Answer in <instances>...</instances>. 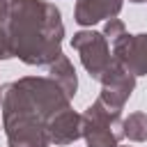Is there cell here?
Segmentation results:
<instances>
[{"label":"cell","mask_w":147,"mask_h":147,"mask_svg":"<svg viewBox=\"0 0 147 147\" xmlns=\"http://www.w3.org/2000/svg\"><path fill=\"white\" fill-rule=\"evenodd\" d=\"M71 99L48 76H23L0 85V115L7 147H51L48 119Z\"/></svg>","instance_id":"cell-1"},{"label":"cell","mask_w":147,"mask_h":147,"mask_svg":"<svg viewBox=\"0 0 147 147\" xmlns=\"http://www.w3.org/2000/svg\"><path fill=\"white\" fill-rule=\"evenodd\" d=\"M7 32L14 57L30 67H48L62 55L64 23L53 2L9 0Z\"/></svg>","instance_id":"cell-2"},{"label":"cell","mask_w":147,"mask_h":147,"mask_svg":"<svg viewBox=\"0 0 147 147\" xmlns=\"http://www.w3.org/2000/svg\"><path fill=\"white\" fill-rule=\"evenodd\" d=\"M80 138L87 147H119L122 115L110 113L101 101H92L80 113Z\"/></svg>","instance_id":"cell-3"},{"label":"cell","mask_w":147,"mask_h":147,"mask_svg":"<svg viewBox=\"0 0 147 147\" xmlns=\"http://www.w3.org/2000/svg\"><path fill=\"white\" fill-rule=\"evenodd\" d=\"M71 48L78 51L80 55V64L85 67V71L90 74V78L99 80L101 74L110 67L113 62V53H110V44L108 39L96 32V30H78L71 37Z\"/></svg>","instance_id":"cell-4"},{"label":"cell","mask_w":147,"mask_h":147,"mask_svg":"<svg viewBox=\"0 0 147 147\" xmlns=\"http://www.w3.org/2000/svg\"><path fill=\"white\" fill-rule=\"evenodd\" d=\"M99 83H101V92H99L96 101H101L110 113L122 115L126 101L131 99V94L136 90V76H131L122 64H117L113 60L110 67L101 74Z\"/></svg>","instance_id":"cell-5"},{"label":"cell","mask_w":147,"mask_h":147,"mask_svg":"<svg viewBox=\"0 0 147 147\" xmlns=\"http://www.w3.org/2000/svg\"><path fill=\"white\" fill-rule=\"evenodd\" d=\"M113 60L122 64L131 76H147V32L122 34L110 44Z\"/></svg>","instance_id":"cell-6"},{"label":"cell","mask_w":147,"mask_h":147,"mask_svg":"<svg viewBox=\"0 0 147 147\" xmlns=\"http://www.w3.org/2000/svg\"><path fill=\"white\" fill-rule=\"evenodd\" d=\"M124 7V0H76L74 21L83 28H92L99 21L117 18Z\"/></svg>","instance_id":"cell-7"},{"label":"cell","mask_w":147,"mask_h":147,"mask_svg":"<svg viewBox=\"0 0 147 147\" xmlns=\"http://www.w3.org/2000/svg\"><path fill=\"white\" fill-rule=\"evenodd\" d=\"M46 131L51 145H71L80 138V115L71 106H67L48 119Z\"/></svg>","instance_id":"cell-8"},{"label":"cell","mask_w":147,"mask_h":147,"mask_svg":"<svg viewBox=\"0 0 147 147\" xmlns=\"http://www.w3.org/2000/svg\"><path fill=\"white\" fill-rule=\"evenodd\" d=\"M48 78H53L69 99L76 96V92H78V74H76L71 60H69L64 53H62L55 62L48 64Z\"/></svg>","instance_id":"cell-9"},{"label":"cell","mask_w":147,"mask_h":147,"mask_svg":"<svg viewBox=\"0 0 147 147\" xmlns=\"http://www.w3.org/2000/svg\"><path fill=\"white\" fill-rule=\"evenodd\" d=\"M122 136L131 142L147 140V115L142 110H133L122 119Z\"/></svg>","instance_id":"cell-10"},{"label":"cell","mask_w":147,"mask_h":147,"mask_svg":"<svg viewBox=\"0 0 147 147\" xmlns=\"http://www.w3.org/2000/svg\"><path fill=\"white\" fill-rule=\"evenodd\" d=\"M101 34L108 39V44H113V41H117L122 34H126V25H124V21H119V18H108L106 25H103V30H101Z\"/></svg>","instance_id":"cell-11"},{"label":"cell","mask_w":147,"mask_h":147,"mask_svg":"<svg viewBox=\"0 0 147 147\" xmlns=\"http://www.w3.org/2000/svg\"><path fill=\"white\" fill-rule=\"evenodd\" d=\"M9 57H14L9 32H7V25H0V60H9Z\"/></svg>","instance_id":"cell-12"},{"label":"cell","mask_w":147,"mask_h":147,"mask_svg":"<svg viewBox=\"0 0 147 147\" xmlns=\"http://www.w3.org/2000/svg\"><path fill=\"white\" fill-rule=\"evenodd\" d=\"M7 16H9V0H0V25L7 23Z\"/></svg>","instance_id":"cell-13"},{"label":"cell","mask_w":147,"mask_h":147,"mask_svg":"<svg viewBox=\"0 0 147 147\" xmlns=\"http://www.w3.org/2000/svg\"><path fill=\"white\" fill-rule=\"evenodd\" d=\"M129 2H133V5H140V2H147V0H129Z\"/></svg>","instance_id":"cell-14"},{"label":"cell","mask_w":147,"mask_h":147,"mask_svg":"<svg viewBox=\"0 0 147 147\" xmlns=\"http://www.w3.org/2000/svg\"><path fill=\"white\" fill-rule=\"evenodd\" d=\"M119 147H122V145H119Z\"/></svg>","instance_id":"cell-15"}]
</instances>
